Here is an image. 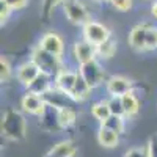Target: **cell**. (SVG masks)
I'll list each match as a JSON object with an SVG mask.
<instances>
[{"label":"cell","instance_id":"obj_26","mask_svg":"<svg viewBox=\"0 0 157 157\" xmlns=\"http://www.w3.org/2000/svg\"><path fill=\"white\" fill-rule=\"evenodd\" d=\"M110 5L113 6V10L126 13L134 6V0H110Z\"/></svg>","mask_w":157,"mask_h":157},{"label":"cell","instance_id":"obj_12","mask_svg":"<svg viewBox=\"0 0 157 157\" xmlns=\"http://www.w3.org/2000/svg\"><path fill=\"white\" fill-rule=\"evenodd\" d=\"M41 72V69H39L36 64L29 58L27 61H24L21 63L19 66L16 68V78H17V82L21 85H24L25 88H27L35 78L38 77V74Z\"/></svg>","mask_w":157,"mask_h":157},{"label":"cell","instance_id":"obj_27","mask_svg":"<svg viewBox=\"0 0 157 157\" xmlns=\"http://www.w3.org/2000/svg\"><path fill=\"white\" fill-rule=\"evenodd\" d=\"M145 148H146L148 157H157V134H152L148 138V143Z\"/></svg>","mask_w":157,"mask_h":157},{"label":"cell","instance_id":"obj_9","mask_svg":"<svg viewBox=\"0 0 157 157\" xmlns=\"http://www.w3.org/2000/svg\"><path fill=\"white\" fill-rule=\"evenodd\" d=\"M38 46L44 49L46 52H49V54L55 55V57H63L64 54V43H63V38L55 33V32H47L44 33L41 38H39L38 41Z\"/></svg>","mask_w":157,"mask_h":157},{"label":"cell","instance_id":"obj_28","mask_svg":"<svg viewBox=\"0 0 157 157\" xmlns=\"http://www.w3.org/2000/svg\"><path fill=\"white\" fill-rule=\"evenodd\" d=\"M123 157H148V152H146V148H145V146H143V148L134 146V148L127 149Z\"/></svg>","mask_w":157,"mask_h":157},{"label":"cell","instance_id":"obj_25","mask_svg":"<svg viewBox=\"0 0 157 157\" xmlns=\"http://www.w3.org/2000/svg\"><path fill=\"white\" fill-rule=\"evenodd\" d=\"M146 50L152 52L157 50V27L152 24L148 25V33H146Z\"/></svg>","mask_w":157,"mask_h":157},{"label":"cell","instance_id":"obj_30","mask_svg":"<svg viewBox=\"0 0 157 157\" xmlns=\"http://www.w3.org/2000/svg\"><path fill=\"white\" fill-rule=\"evenodd\" d=\"M11 11H13V10H11L5 2H2V0H0V19H2V24H5V22L10 19Z\"/></svg>","mask_w":157,"mask_h":157},{"label":"cell","instance_id":"obj_19","mask_svg":"<svg viewBox=\"0 0 157 157\" xmlns=\"http://www.w3.org/2000/svg\"><path fill=\"white\" fill-rule=\"evenodd\" d=\"M57 118H58V124L61 129H69L77 121V112L71 105H68V107L57 110Z\"/></svg>","mask_w":157,"mask_h":157},{"label":"cell","instance_id":"obj_2","mask_svg":"<svg viewBox=\"0 0 157 157\" xmlns=\"http://www.w3.org/2000/svg\"><path fill=\"white\" fill-rule=\"evenodd\" d=\"M30 60L36 64L39 69H41V72L50 74L52 77H55L64 68L60 57H55V55L49 54V52H46L44 49H41L38 44L30 52Z\"/></svg>","mask_w":157,"mask_h":157},{"label":"cell","instance_id":"obj_17","mask_svg":"<svg viewBox=\"0 0 157 157\" xmlns=\"http://www.w3.org/2000/svg\"><path fill=\"white\" fill-rule=\"evenodd\" d=\"M91 91H93V88H91L85 82V78L78 74L77 80H75V85H74V90L71 93V99H72V102H83L91 96Z\"/></svg>","mask_w":157,"mask_h":157},{"label":"cell","instance_id":"obj_6","mask_svg":"<svg viewBox=\"0 0 157 157\" xmlns=\"http://www.w3.org/2000/svg\"><path fill=\"white\" fill-rule=\"evenodd\" d=\"M135 83L132 78L126 75H110L105 82V91L109 96H124L130 91H134Z\"/></svg>","mask_w":157,"mask_h":157},{"label":"cell","instance_id":"obj_11","mask_svg":"<svg viewBox=\"0 0 157 157\" xmlns=\"http://www.w3.org/2000/svg\"><path fill=\"white\" fill-rule=\"evenodd\" d=\"M148 22L137 24L132 30L129 32V46L135 52H146V33H148Z\"/></svg>","mask_w":157,"mask_h":157},{"label":"cell","instance_id":"obj_7","mask_svg":"<svg viewBox=\"0 0 157 157\" xmlns=\"http://www.w3.org/2000/svg\"><path fill=\"white\" fill-rule=\"evenodd\" d=\"M21 110L30 116L41 118L44 115V112L47 110V105H46L43 96L25 91V94H22V98H21Z\"/></svg>","mask_w":157,"mask_h":157},{"label":"cell","instance_id":"obj_15","mask_svg":"<svg viewBox=\"0 0 157 157\" xmlns=\"http://www.w3.org/2000/svg\"><path fill=\"white\" fill-rule=\"evenodd\" d=\"M77 152V146L72 140H61L52 146L46 157H74Z\"/></svg>","mask_w":157,"mask_h":157},{"label":"cell","instance_id":"obj_8","mask_svg":"<svg viewBox=\"0 0 157 157\" xmlns=\"http://www.w3.org/2000/svg\"><path fill=\"white\" fill-rule=\"evenodd\" d=\"M71 55L72 58L75 60L77 64H83V63H88L91 60H96L98 58V54H96V46L90 44L85 39H77L72 44V49H71Z\"/></svg>","mask_w":157,"mask_h":157},{"label":"cell","instance_id":"obj_10","mask_svg":"<svg viewBox=\"0 0 157 157\" xmlns=\"http://www.w3.org/2000/svg\"><path fill=\"white\" fill-rule=\"evenodd\" d=\"M77 77H78V71L63 68V69L54 77V86L58 88L60 91H63V93H66V94L71 98V93H72V90H74V85H75Z\"/></svg>","mask_w":157,"mask_h":157},{"label":"cell","instance_id":"obj_32","mask_svg":"<svg viewBox=\"0 0 157 157\" xmlns=\"http://www.w3.org/2000/svg\"><path fill=\"white\" fill-rule=\"evenodd\" d=\"M91 2H94V3H105V2H110V0H91Z\"/></svg>","mask_w":157,"mask_h":157},{"label":"cell","instance_id":"obj_13","mask_svg":"<svg viewBox=\"0 0 157 157\" xmlns=\"http://www.w3.org/2000/svg\"><path fill=\"white\" fill-rule=\"evenodd\" d=\"M43 99H44L47 107H52V109H55V110H60L63 107H68L69 105L68 102L72 101L66 93H63V91H60L55 86H52L46 94H43Z\"/></svg>","mask_w":157,"mask_h":157},{"label":"cell","instance_id":"obj_14","mask_svg":"<svg viewBox=\"0 0 157 157\" xmlns=\"http://www.w3.org/2000/svg\"><path fill=\"white\" fill-rule=\"evenodd\" d=\"M52 86H54V77L46 72H39L38 77L27 86V91L33 93V94H38V96H43Z\"/></svg>","mask_w":157,"mask_h":157},{"label":"cell","instance_id":"obj_3","mask_svg":"<svg viewBox=\"0 0 157 157\" xmlns=\"http://www.w3.org/2000/svg\"><path fill=\"white\" fill-rule=\"evenodd\" d=\"M78 74H80L85 82L91 86V88H98L101 86L102 83L105 85L107 82V74H105V69L102 68V64L99 63V60H91L88 63H83V64H78Z\"/></svg>","mask_w":157,"mask_h":157},{"label":"cell","instance_id":"obj_18","mask_svg":"<svg viewBox=\"0 0 157 157\" xmlns=\"http://www.w3.org/2000/svg\"><path fill=\"white\" fill-rule=\"evenodd\" d=\"M123 99V107H124V116L126 118H135L140 112V99L134 91L121 96Z\"/></svg>","mask_w":157,"mask_h":157},{"label":"cell","instance_id":"obj_16","mask_svg":"<svg viewBox=\"0 0 157 157\" xmlns=\"http://www.w3.org/2000/svg\"><path fill=\"white\" fill-rule=\"evenodd\" d=\"M96 140L102 148L112 149V148H116L120 145V134L113 132V130H110L105 126H99L98 134H96Z\"/></svg>","mask_w":157,"mask_h":157},{"label":"cell","instance_id":"obj_31","mask_svg":"<svg viewBox=\"0 0 157 157\" xmlns=\"http://www.w3.org/2000/svg\"><path fill=\"white\" fill-rule=\"evenodd\" d=\"M151 14H152L154 21H157V0H154L151 3Z\"/></svg>","mask_w":157,"mask_h":157},{"label":"cell","instance_id":"obj_1","mask_svg":"<svg viewBox=\"0 0 157 157\" xmlns=\"http://www.w3.org/2000/svg\"><path fill=\"white\" fill-rule=\"evenodd\" d=\"M2 135L8 141H21L27 135V120L22 110L8 109L2 116Z\"/></svg>","mask_w":157,"mask_h":157},{"label":"cell","instance_id":"obj_23","mask_svg":"<svg viewBox=\"0 0 157 157\" xmlns=\"http://www.w3.org/2000/svg\"><path fill=\"white\" fill-rule=\"evenodd\" d=\"M11 77H13L11 61L8 57H2L0 58V80H2V83H6L11 80Z\"/></svg>","mask_w":157,"mask_h":157},{"label":"cell","instance_id":"obj_21","mask_svg":"<svg viewBox=\"0 0 157 157\" xmlns=\"http://www.w3.org/2000/svg\"><path fill=\"white\" fill-rule=\"evenodd\" d=\"M110 115L112 113H110L107 101H98V102L91 104V116H93L96 121H99L101 124L105 121Z\"/></svg>","mask_w":157,"mask_h":157},{"label":"cell","instance_id":"obj_5","mask_svg":"<svg viewBox=\"0 0 157 157\" xmlns=\"http://www.w3.org/2000/svg\"><path fill=\"white\" fill-rule=\"evenodd\" d=\"M63 13L71 24L80 25V27H83L88 21H91L86 6L82 2H78V0H64L63 2Z\"/></svg>","mask_w":157,"mask_h":157},{"label":"cell","instance_id":"obj_20","mask_svg":"<svg viewBox=\"0 0 157 157\" xmlns=\"http://www.w3.org/2000/svg\"><path fill=\"white\" fill-rule=\"evenodd\" d=\"M96 54H98V58L101 60H110L116 54V39L110 36L107 41L96 46Z\"/></svg>","mask_w":157,"mask_h":157},{"label":"cell","instance_id":"obj_24","mask_svg":"<svg viewBox=\"0 0 157 157\" xmlns=\"http://www.w3.org/2000/svg\"><path fill=\"white\" fill-rule=\"evenodd\" d=\"M107 104H109V109H110V113H112V115L124 116L123 99H121L120 96H110V98L107 99Z\"/></svg>","mask_w":157,"mask_h":157},{"label":"cell","instance_id":"obj_29","mask_svg":"<svg viewBox=\"0 0 157 157\" xmlns=\"http://www.w3.org/2000/svg\"><path fill=\"white\" fill-rule=\"evenodd\" d=\"M2 2H5L13 11H14V10L25 8V6H27V3H29V0H2Z\"/></svg>","mask_w":157,"mask_h":157},{"label":"cell","instance_id":"obj_22","mask_svg":"<svg viewBox=\"0 0 157 157\" xmlns=\"http://www.w3.org/2000/svg\"><path fill=\"white\" fill-rule=\"evenodd\" d=\"M124 118H126V116L110 115V116H109L101 126H105V127H109L110 130H113V132H116V134H120V135H121V134H124V129H126Z\"/></svg>","mask_w":157,"mask_h":157},{"label":"cell","instance_id":"obj_33","mask_svg":"<svg viewBox=\"0 0 157 157\" xmlns=\"http://www.w3.org/2000/svg\"><path fill=\"white\" fill-rule=\"evenodd\" d=\"M145 2H148V0H145ZM152 2H154V0H152Z\"/></svg>","mask_w":157,"mask_h":157},{"label":"cell","instance_id":"obj_4","mask_svg":"<svg viewBox=\"0 0 157 157\" xmlns=\"http://www.w3.org/2000/svg\"><path fill=\"white\" fill-rule=\"evenodd\" d=\"M112 36V32L107 25H104L98 21H88L82 27V38L93 46H99Z\"/></svg>","mask_w":157,"mask_h":157}]
</instances>
